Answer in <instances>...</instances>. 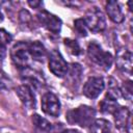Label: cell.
Wrapping results in <instances>:
<instances>
[{
	"label": "cell",
	"mask_w": 133,
	"mask_h": 133,
	"mask_svg": "<svg viewBox=\"0 0 133 133\" xmlns=\"http://www.w3.org/2000/svg\"><path fill=\"white\" fill-rule=\"evenodd\" d=\"M96 116V110L87 105H81L66 113V121L71 125H78L82 128L90 126Z\"/></svg>",
	"instance_id": "6da1fadb"
},
{
	"label": "cell",
	"mask_w": 133,
	"mask_h": 133,
	"mask_svg": "<svg viewBox=\"0 0 133 133\" xmlns=\"http://www.w3.org/2000/svg\"><path fill=\"white\" fill-rule=\"evenodd\" d=\"M87 55L92 62H95L97 65L101 66L104 70H109L113 61L112 55L109 52L104 51L101 46L96 42H91L88 44Z\"/></svg>",
	"instance_id": "7a4b0ae2"
},
{
	"label": "cell",
	"mask_w": 133,
	"mask_h": 133,
	"mask_svg": "<svg viewBox=\"0 0 133 133\" xmlns=\"http://www.w3.org/2000/svg\"><path fill=\"white\" fill-rule=\"evenodd\" d=\"M10 57L16 66L23 70L27 69L31 58L28 49V43L18 42L10 50Z\"/></svg>",
	"instance_id": "3957f363"
},
{
	"label": "cell",
	"mask_w": 133,
	"mask_h": 133,
	"mask_svg": "<svg viewBox=\"0 0 133 133\" xmlns=\"http://www.w3.org/2000/svg\"><path fill=\"white\" fill-rule=\"evenodd\" d=\"M83 20L87 26V29L91 30L92 32L103 31L106 27V19L104 14L98 7H90L86 11Z\"/></svg>",
	"instance_id": "277c9868"
},
{
	"label": "cell",
	"mask_w": 133,
	"mask_h": 133,
	"mask_svg": "<svg viewBox=\"0 0 133 133\" xmlns=\"http://www.w3.org/2000/svg\"><path fill=\"white\" fill-rule=\"evenodd\" d=\"M49 70L56 77H64L69 70V64L59 51L53 50L49 57Z\"/></svg>",
	"instance_id": "5b68a950"
},
{
	"label": "cell",
	"mask_w": 133,
	"mask_h": 133,
	"mask_svg": "<svg viewBox=\"0 0 133 133\" xmlns=\"http://www.w3.org/2000/svg\"><path fill=\"white\" fill-rule=\"evenodd\" d=\"M37 19L39 23L46 27L50 32L58 34L61 29V20L53 14H50L47 10H42L37 14Z\"/></svg>",
	"instance_id": "8992f818"
},
{
	"label": "cell",
	"mask_w": 133,
	"mask_h": 133,
	"mask_svg": "<svg viewBox=\"0 0 133 133\" xmlns=\"http://www.w3.org/2000/svg\"><path fill=\"white\" fill-rule=\"evenodd\" d=\"M42 109L51 116H58L60 113V102L53 92H46L42 97Z\"/></svg>",
	"instance_id": "52a82bcc"
},
{
	"label": "cell",
	"mask_w": 133,
	"mask_h": 133,
	"mask_svg": "<svg viewBox=\"0 0 133 133\" xmlns=\"http://www.w3.org/2000/svg\"><path fill=\"white\" fill-rule=\"evenodd\" d=\"M105 83L101 77H90L83 86V94L89 99H96L104 90Z\"/></svg>",
	"instance_id": "ba28073f"
},
{
	"label": "cell",
	"mask_w": 133,
	"mask_h": 133,
	"mask_svg": "<svg viewBox=\"0 0 133 133\" xmlns=\"http://www.w3.org/2000/svg\"><path fill=\"white\" fill-rule=\"evenodd\" d=\"M17 95L20 99V101L22 102V104L27 107L28 109H33L36 106V100H35V96L31 89L30 86L23 84L17 87Z\"/></svg>",
	"instance_id": "9c48e42d"
},
{
	"label": "cell",
	"mask_w": 133,
	"mask_h": 133,
	"mask_svg": "<svg viewBox=\"0 0 133 133\" xmlns=\"http://www.w3.org/2000/svg\"><path fill=\"white\" fill-rule=\"evenodd\" d=\"M116 66L125 73H131L132 70V53L127 48H121L116 52Z\"/></svg>",
	"instance_id": "30bf717a"
},
{
	"label": "cell",
	"mask_w": 133,
	"mask_h": 133,
	"mask_svg": "<svg viewBox=\"0 0 133 133\" xmlns=\"http://www.w3.org/2000/svg\"><path fill=\"white\" fill-rule=\"evenodd\" d=\"M106 11L109 18L114 23H122L124 21V14L123 10L116 1H108L106 3Z\"/></svg>",
	"instance_id": "8fae6325"
},
{
	"label": "cell",
	"mask_w": 133,
	"mask_h": 133,
	"mask_svg": "<svg viewBox=\"0 0 133 133\" xmlns=\"http://www.w3.org/2000/svg\"><path fill=\"white\" fill-rule=\"evenodd\" d=\"M28 49L29 53L32 59L37 60V61H43L44 58L46 57V49L42 43L38 41H34L31 43H28Z\"/></svg>",
	"instance_id": "7c38bea8"
},
{
	"label": "cell",
	"mask_w": 133,
	"mask_h": 133,
	"mask_svg": "<svg viewBox=\"0 0 133 133\" xmlns=\"http://www.w3.org/2000/svg\"><path fill=\"white\" fill-rule=\"evenodd\" d=\"M114 114L115 125L119 129H126L128 122L130 121V111L127 107H118Z\"/></svg>",
	"instance_id": "4fadbf2b"
},
{
	"label": "cell",
	"mask_w": 133,
	"mask_h": 133,
	"mask_svg": "<svg viewBox=\"0 0 133 133\" xmlns=\"http://www.w3.org/2000/svg\"><path fill=\"white\" fill-rule=\"evenodd\" d=\"M89 133H111L110 123L106 119H96L89 128Z\"/></svg>",
	"instance_id": "5bb4252c"
},
{
	"label": "cell",
	"mask_w": 133,
	"mask_h": 133,
	"mask_svg": "<svg viewBox=\"0 0 133 133\" xmlns=\"http://www.w3.org/2000/svg\"><path fill=\"white\" fill-rule=\"evenodd\" d=\"M11 41V35L4 29H0V59L6 55V47Z\"/></svg>",
	"instance_id": "9a60e30c"
},
{
	"label": "cell",
	"mask_w": 133,
	"mask_h": 133,
	"mask_svg": "<svg viewBox=\"0 0 133 133\" xmlns=\"http://www.w3.org/2000/svg\"><path fill=\"white\" fill-rule=\"evenodd\" d=\"M32 123L34 124V126L36 128H38L39 130H43V131H50L52 129V124L48 119H46L45 117H42L38 114L32 115Z\"/></svg>",
	"instance_id": "2e32d148"
},
{
	"label": "cell",
	"mask_w": 133,
	"mask_h": 133,
	"mask_svg": "<svg viewBox=\"0 0 133 133\" xmlns=\"http://www.w3.org/2000/svg\"><path fill=\"white\" fill-rule=\"evenodd\" d=\"M81 74H82V69H81L80 64H78V63L71 64V68L68 70V73H66V75L70 76L71 82L74 84L75 83L78 84V82L80 81V78H81Z\"/></svg>",
	"instance_id": "e0dca14e"
},
{
	"label": "cell",
	"mask_w": 133,
	"mask_h": 133,
	"mask_svg": "<svg viewBox=\"0 0 133 133\" xmlns=\"http://www.w3.org/2000/svg\"><path fill=\"white\" fill-rule=\"evenodd\" d=\"M118 104L115 100L109 99V98H105L102 103H101V110L105 113H114L116 111V109L118 108Z\"/></svg>",
	"instance_id": "ac0fdd59"
},
{
	"label": "cell",
	"mask_w": 133,
	"mask_h": 133,
	"mask_svg": "<svg viewBox=\"0 0 133 133\" xmlns=\"http://www.w3.org/2000/svg\"><path fill=\"white\" fill-rule=\"evenodd\" d=\"M64 46L66 47V49L69 50V52L73 55H79L81 53V48L79 46V44L75 41V39H71V38H65L64 39Z\"/></svg>",
	"instance_id": "d6986e66"
},
{
	"label": "cell",
	"mask_w": 133,
	"mask_h": 133,
	"mask_svg": "<svg viewBox=\"0 0 133 133\" xmlns=\"http://www.w3.org/2000/svg\"><path fill=\"white\" fill-rule=\"evenodd\" d=\"M74 27L77 31V33L81 36H86L87 35V26L84 22L83 19H77L75 22H74Z\"/></svg>",
	"instance_id": "ffe728a7"
},
{
	"label": "cell",
	"mask_w": 133,
	"mask_h": 133,
	"mask_svg": "<svg viewBox=\"0 0 133 133\" xmlns=\"http://www.w3.org/2000/svg\"><path fill=\"white\" fill-rule=\"evenodd\" d=\"M119 91L123 94V97L126 98L127 100H131L132 99V95H133V86H132V82L131 81H126L124 82L122 88L119 89Z\"/></svg>",
	"instance_id": "44dd1931"
},
{
	"label": "cell",
	"mask_w": 133,
	"mask_h": 133,
	"mask_svg": "<svg viewBox=\"0 0 133 133\" xmlns=\"http://www.w3.org/2000/svg\"><path fill=\"white\" fill-rule=\"evenodd\" d=\"M10 85H11V81L0 70V89H8L10 87Z\"/></svg>",
	"instance_id": "7402d4cb"
},
{
	"label": "cell",
	"mask_w": 133,
	"mask_h": 133,
	"mask_svg": "<svg viewBox=\"0 0 133 133\" xmlns=\"http://www.w3.org/2000/svg\"><path fill=\"white\" fill-rule=\"evenodd\" d=\"M28 4H29L31 7L35 8V7L39 6V5H42V2H41V1H28Z\"/></svg>",
	"instance_id": "603a6c76"
},
{
	"label": "cell",
	"mask_w": 133,
	"mask_h": 133,
	"mask_svg": "<svg viewBox=\"0 0 133 133\" xmlns=\"http://www.w3.org/2000/svg\"><path fill=\"white\" fill-rule=\"evenodd\" d=\"M59 133H79V132L76 131V130H71V129H69V130H64V131L59 132Z\"/></svg>",
	"instance_id": "cb8c5ba5"
},
{
	"label": "cell",
	"mask_w": 133,
	"mask_h": 133,
	"mask_svg": "<svg viewBox=\"0 0 133 133\" xmlns=\"http://www.w3.org/2000/svg\"><path fill=\"white\" fill-rule=\"evenodd\" d=\"M2 21H3V15H2V12L0 10V22H2Z\"/></svg>",
	"instance_id": "d4e9b609"
}]
</instances>
